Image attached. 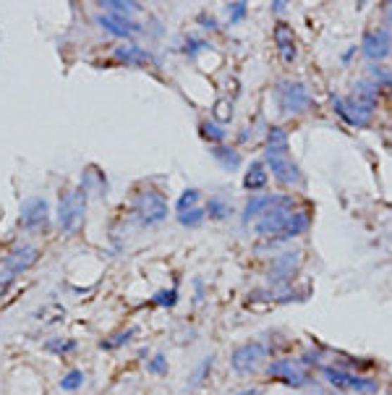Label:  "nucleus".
<instances>
[{
	"label": "nucleus",
	"mask_w": 392,
	"mask_h": 395,
	"mask_svg": "<svg viewBox=\"0 0 392 395\" xmlns=\"http://www.w3.org/2000/svg\"><path fill=\"white\" fill-rule=\"evenodd\" d=\"M230 105L228 102H217V113H215V115H217L220 120H228L230 115H233V111H228Z\"/></svg>",
	"instance_id": "nucleus-31"
},
{
	"label": "nucleus",
	"mask_w": 392,
	"mask_h": 395,
	"mask_svg": "<svg viewBox=\"0 0 392 395\" xmlns=\"http://www.w3.org/2000/svg\"><path fill=\"white\" fill-rule=\"evenodd\" d=\"M267 375L291 387H301L309 382V375H306V369H303V361H293V358H277V361H272V364L267 367Z\"/></svg>",
	"instance_id": "nucleus-8"
},
{
	"label": "nucleus",
	"mask_w": 392,
	"mask_h": 395,
	"mask_svg": "<svg viewBox=\"0 0 392 395\" xmlns=\"http://www.w3.org/2000/svg\"><path fill=\"white\" fill-rule=\"evenodd\" d=\"M298 267V251H285L280 257L272 259V267H270V280L272 283H288Z\"/></svg>",
	"instance_id": "nucleus-12"
},
{
	"label": "nucleus",
	"mask_w": 392,
	"mask_h": 395,
	"mask_svg": "<svg viewBox=\"0 0 392 395\" xmlns=\"http://www.w3.org/2000/svg\"><path fill=\"white\" fill-rule=\"evenodd\" d=\"M272 6H274V11H277V13H283V11H285V3H272Z\"/></svg>",
	"instance_id": "nucleus-33"
},
{
	"label": "nucleus",
	"mask_w": 392,
	"mask_h": 395,
	"mask_svg": "<svg viewBox=\"0 0 392 395\" xmlns=\"http://www.w3.org/2000/svg\"><path fill=\"white\" fill-rule=\"evenodd\" d=\"M87 192L84 186H76V189H68L65 194H61L58 199V228L63 233H76L82 228L84 215H87Z\"/></svg>",
	"instance_id": "nucleus-3"
},
{
	"label": "nucleus",
	"mask_w": 392,
	"mask_h": 395,
	"mask_svg": "<svg viewBox=\"0 0 392 395\" xmlns=\"http://www.w3.org/2000/svg\"><path fill=\"white\" fill-rule=\"evenodd\" d=\"M84 380H87V377H84L82 369H68V372L61 377V382H58V385H61L63 393H76V390L84 385Z\"/></svg>",
	"instance_id": "nucleus-23"
},
{
	"label": "nucleus",
	"mask_w": 392,
	"mask_h": 395,
	"mask_svg": "<svg viewBox=\"0 0 392 395\" xmlns=\"http://www.w3.org/2000/svg\"><path fill=\"white\" fill-rule=\"evenodd\" d=\"M199 199H201L199 189H186V192L178 196V202H175V207H178V215H181V212L194 210V207H199Z\"/></svg>",
	"instance_id": "nucleus-24"
},
{
	"label": "nucleus",
	"mask_w": 392,
	"mask_h": 395,
	"mask_svg": "<svg viewBox=\"0 0 392 395\" xmlns=\"http://www.w3.org/2000/svg\"><path fill=\"white\" fill-rule=\"evenodd\" d=\"M50 222V207L42 196H29L27 202L21 204V218L18 225L24 230H42Z\"/></svg>",
	"instance_id": "nucleus-9"
},
{
	"label": "nucleus",
	"mask_w": 392,
	"mask_h": 395,
	"mask_svg": "<svg viewBox=\"0 0 392 395\" xmlns=\"http://www.w3.org/2000/svg\"><path fill=\"white\" fill-rule=\"evenodd\" d=\"M146 372L155 377H165L167 375V356L165 353H155V356L146 361Z\"/></svg>",
	"instance_id": "nucleus-28"
},
{
	"label": "nucleus",
	"mask_w": 392,
	"mask_h": 395,
	"mask_svg": "<svg viewBox=\"0 0 392 395\" xmlns=\"http://www.w3.org/2000/svg\"><path fill=\"white\" fill-rule=\"evenodd\" d=\"M246 19V3H230L228 6V21L238 24V21Z\"/></svg>",
	"instance_id": "nucleus-29"
},
{
	"label": "nucleus",
	"mask_w": 392,
	"mask_h": 395,
	"mask_svg": "<svg viewBox=\"0 0 392 395\" xmlns=\"http://www.w3.org/2000/svg\"><path fill=\"white\" fill-rule=\"evenodd\" d=\"M274 45H277V53L283 58V63L296 61V35H293V27H288L285 21H280L274 27Z\"/></svg>",
	"instance_id": "nucleus-14"
},
{
	"label": "nucleus",
	"mask_w": 392,
	"mask_h": 395,
	"mask_svg": "<svg viewBox=\"0 0 392 395\" xmlns=\"http://www.w3.org/2000/svg\"><path fill=\"white\" fill-rule=\"evenodd\" d=\"M102 11H108L113 16H123V19H131L134 13H139V3H123V0H102L100 3Z\"/></svg>",
	"instance_id": "nucleus-18"
},
{
	"label": "nucleus",
	"mask_w": 392,
	"mask_h": 395,
	"mask_svg": "<svg viewBox=\"0 0 392 395\" xmlns=\"http://www.w3.org/2000/svg\"><path fill=\"white\" fill-rule=\"evenodd\" d=\"M274 100H277V108L285 115H298V113H306L311 105V94L306 89V84L301 82H280L277 89H274Z\"/></svg>",
	"instance_id": "nucleus-7"
},
{
	"label": "nucleus",
	"mask_w": 392,
	"mask_h": 395,
	"mask_svg": "<svg viewBox=\"0 0 392 395\" xmlns=\"http://www.w3.org/2000/svg\"><path fill=\"white\" fill-rule=\"evenodd\" d=\"M309 225H311V212L296 210L293 194H280V196H274V202L254 220L256 236H262V239H274V241L296 239V236L306 233Z\"/></svg>",
	"instance_id": "nucleus-1"
},
{
	"label": "nucleus",
	"mask_w": 392,
	"mask_h": 395,
	"mask_svg": "<svg viewBox=\"0 0 392 395\" xmlns=\"http://www.w3.org/2000/svg\"><path fill=\"white\" fill-rule=\"evenodd\" d=\"M267 356H270V349H267L262 340H248V343H241L233 349L230 353V367L238 375H254L259 367H265Z\"/></svg>",
	"instance_id": "nucleus-6"
},
{
	"label": "nucleus",
	"mask_w": 392,
	"mask_h": 395,
	"mask_svg": "<svg viewBox=\"0 0 392 395\" xmlns=\"http://www.w3.org/2000/svg\"><path fill=\"white\" fill-rule=\"evenodd\" d=\"M37 262H39V249L32 246V244H21V246L11 249L3 257V265H0V283H11L13 277L29 272Z\"/></svg>",
	"instance_id": "nucleus-5"
},
{
	"label": "nucleus",
	"mask_w": 392,
	"mask_h": 395,
	"mask_svg": "<svg viewBox=\"0 0 392 395\" xmlns=\"http://www.w3.org/2000/svg\"><path fill=\"white\" fill-rule=\"evenodd\" d=\"M212 157H215V160H217V163L225 168V170H238V168H241V155H238L236 149L212 147Z\"/></svg>",
	"instance_id": "nucleus-19"
},
{
	"label": "nucleus",
	"mask_w": 392,
	"mask_h": 395,
	"mask_svg": "<svg viewBox=\"0 0 392 395\" xmlns=\"http://www.w3.org/2000/svg\"><path fill=\"white\" fill-rule=\"evenodd\" d=\"M267 165L272 170L274 181L283 186H303L301 168L296 165L291 157V142H288V131L280 126H272L267 134Z\"/></svg>",
	"instance_id": "nucleus-2"
},
{
	"label": "nucleus",
	"mask_w": 392,
	"mask_h": 395,
	"mask_svg": "<svg viewBox=\"0 0 392 395\" xmlns=\"http://www.w3.org/2000/svg\"><path fill=\"white\" fill-rule=\"evenodd\" d=\"M199 131H201V137L207 139V142H212L215 147H220V142H225V129L222 126H217V123H212V120H201L199 123Z\"/></svg>",
	"instance_id": "nucleus-22"
},
{
	"label": "nucleus",
	"mask_w": 392,
	"mask_h": 395,
	"mask_svg": "<svg viewBox=\"0 0 392 395\" xmlns=\"http://www.w3.org/2000/svg\"><path fill=\"white\" fill-rule=\"evenodd\" d=\"M131 215L137 218L139 225H146V228L160 225V222L167 220V199L157 189H141L134 196Z\"/></svg>",
	"instance_id": "nucleus-4"
},
{
	"label": "nucleus",
	"mask_w": 392,
	"mask_h": 395,
	"mask_svg": "<svg viewBox=\"0 0 392 395\" xmlns=\"http://www.w3.org/2000/svg\"><path fill=\"white\" fill-rule=\"evenodd\" d=\"M139 327L137 325H131V327H126V330L120 332H113V335H108V338L100 340V349L102 351H115V349H123V346H128L131 340L137 338Z\"/></svg>",
	"instance_id": "nucleus-17"
},
{
	"label": "nucleus",
	"mask_w": 392,
	"mask_h": 395,
	"mask_svg": "<svg viewBox=\"0 0 392 395\" xmlns=\"http://www.w3.org/2000/svg\"><path fill=\"white\" fill-rule=\"evenodd\" d=\"M204 47H207V42H201V39H189V42H186V53L194 58V56H199Z\"/></svg>",
	"instance_id": "nucleus-30"
},
{
	"label": "nucleus",
	"mask_w": 392,
	"mask_h": 395,
	"mask_svg": "<svg viewBox=\"0 0 392 395\" xmlns=\"http://www.w3.org/2000/svg\"><path fill=\"white\" fill-rule=\"evenodd\" d=\"M204 220H207V215H204L201 207H194V210L181 212V215H178V222H181L183 228H199Z\"/></svg>",
	"instance_id": "nucleus-26"
},
{
	"label": "nucleus",
	"mask_w": 392,
	"mask_h": 395,
	"mask_svg": "<svg viewBox=\"0 0 392 395\" xmlns=\"http://www.w3.org/2000/svg\"><path fill=\"white\" fill-rule=\"evenodd\" d=\"M212 367H215V356H204V358H201L199 367L194 369L191 380H189V382H191V387L201 385V382H204V377H207V375L212 372Z\"/></svg>",
	"instance_id": "nucleus-27"
},
{
	"label": "nucleus",
	"mask_w": 392,
	"mask_h": 395,
	"mask_svg": "<svg viewBox=\"0 0 392 395\" xmlns=\"http://www.w3.org/2000/svg\"><path fill=\"white\" fill-rule=\"evenodd\" d=\"M204 215L210 218V220H225L228 215H233L230 210V204L222 199V196H210V202L204 207Z\"/></svg>",
	"instance_id": "nucleus-20"
},
{
	"label": "nucleus",
	"mask_w": 392,
	"mask_h": 395,
	"mask_svg": "<svg viewBox=\"0 0 392 395\" xmlns=\"http://www.w3.org/2000/svg\"><path fill=\"white\" fill-rule=\"evenodd\" d=\"M236 395H259V387H248V390H241Z\"/></svg>",
	"instance_id": "nucleus-32"
},
{
	"label": "nucleus",
	"mask_w": 392,
	"mask_h": 395,
	"mask_svg": "<svg viewBox=\"0 0 392 395\" xmlns=\"http://www.w3.org/2000/svg\"><path fill=\"white\" fill-rule=\"evenodd\" d=\"M97 24H100L108 35H113V37H134V35H139L141 32V27L139 24H134L131 19H123V16H113V13H102V16H97Z\"/></svg>",
	"instance_id": "nucleus-11"
},
{
	"label": "nucleus",
	"mask_w": 392,
	"mask_h": 395,
	"mask_svg": "<svg viewBox=\"0 0 392 395\" xmlns=\"http://www.w3.org/2000/svg\"><path fill=\"white\" fill-rule=\"evenodd\" d=\"M76 349H79V343L73 338H53L45 343V351L47 353H55V356H68Z\"/></svg>",
	"instance_id": "nucleus-21"
},
{
	"label": "nucleus",
	"mask_w": 392,
	"mask_h": 395,
	"mask_svg": "<svg viewBox=\"0 0 392 395\" xmlns=\"http://www.w3.org/2000/svg\"><path fill=\"white\" fill-rule=\"evenodd\" d=\"M267 181H270V175H267V168L265 163H251L246 170V175H244V189L246 192H262L267 186Z\"/></svg>",
	"instance_id": "nucleus-15"
},
{
	"label": "nucleus",
	"mask_w": 392,
	"mask_h": 395,
	"mask_svg": "<svg viewBox=\"0 0 392 395\" xmlns=\"http://www.w3.org/2000/svg\"><path fill=\"white\" fill-rule=\"evenodd\" d=\"M361 50L369 61H382V58L390 56L392 50V35L387 27H377L366 32L364 42H361Z\"/></svg>",
	"instance_id": "nucleus-10"
},
{
	"label": "nucleus",
	"mask_w": 392,
	"mask_h": 395,
	"mask_svg": "<svg viewBox=\"0 0 392 395\" xmlns=\"http://www.w3.org/2000/svg\"><path fill=\"white\" fill-rule=\"evenodd\" d=\"M152 303L163 306V309H173L175 303H178V288H163V291H157L152 296Z\"/></svg>",
	"instance_id": "nucleus-25"
},
{
	"label": "nucleus",
	"mask_w": 392,
	"mask_h": 395,
	"mask_svg": "<svg viewBox=\"0 0 392 395\" xmlns=\"http://www.w3.org/2000/svg\"><path fill=\"white\" fill-rule=\"evenodd\" d=\"M113 58L118 61V63H126L131 65V68H144V65L152 63V56L146 53L144 47H139V45H118L115 50H113Z\"/></svg>",
	"instance_id": "nucleus-13"
},
{
	"label": "nucleus",
	"mask_w": 392,
	"mask_h": 395,
	"mask_svg": "<svg viewBox=\"0 0 392 395\" xmlns=\"http://www.w3.org/2000/svg\"><path fill=\"white\" fill-rule=\"evenodd\" d=\"M272 202H274V194H254V196L248 199L246 207H244V218H241L244 225H248L251 220H256V218H259V215H262V212H265Z\"/></svg>",
	"instance_id": "nucleus-16"
}]
</instances>
